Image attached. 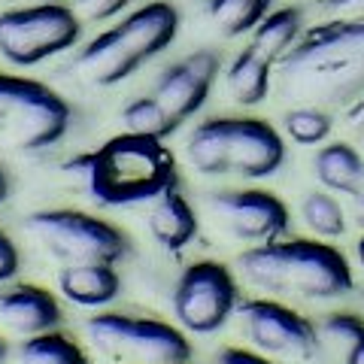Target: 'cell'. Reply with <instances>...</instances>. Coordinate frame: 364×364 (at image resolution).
<instances>
[{"label":"cell","instance_id":"1f68e13d","mask_svg":"<svg viewBox=\"0 0 364 364\" xmlns=\"http://www.w3.org/2000/svg\"><path fill=\"white\" fill-rule=\"evenodd\" d=\"M6 195H9V179H6L4 170H0V203L6 200Z\"/></svg>","mask_w":364,"mask_h":364},{"label":"cell","instance_id":"d6986e66","mask_svg":"<svg viewBox=\"0 0 364 364\" xmlns=\"http://www.w3.org/2000/svg\"><path fill=\"white\" fill-rule=\"evenodd\" d=\"M301 33H304V9L301 6H279L258 21L249 46H252L258 55H264L270 64H279L289 55L291 46L301 40Z\"/></svg>","mask_w":364,"mask_h":364},{"label":"cell","instance_id":"9a60e30c","mask_svg":"<svg viewBox=\"0 0 364 364\" xmlns=\"http://www.w3.org/2000/svg\"><path fill=\"white\" fill-rule=\"evenodd\" d=\"M146 225H149L152 240L170 255H179L198 237V215L191 210V203L182 198L179 186H170L164 195L152 200Z\"/></svg>","mask_w":364,"mask_h":364},{"label":"cell","instance_id":"e575fe53","mask_svg":"<svg viewBox=\"0 0 364 364\" xmlns=\"http://www.w3.org/2000/svg\"><path fill=\"white\" fill-rule=\"evenodd\" d=\"M361 146H364V128H361Z\"/></svg>","mask_w":364,"mask_h":364},{"label":"cell","instance_id":"44dd1931","mask_svg":"<svg viewBox=\"0 0 364 364\" xmlns=\"http://www.w3.org/2000/svg\"><path fill=\"white\" fill-rule=\"evenodd\" d=\"M301 219L316 237L334 240V237L346 234L349 215H346V207L334 195H328V191H310L301 200Z\"/></svg>","mask_w":364,"mask_h":364},{"label":"cell","instance_id":"7a4b0ae2","mask_svg":"<svg viewBox=\"0 0 364 364\" xmlns=\"http://www.w3.org/2000/svg\"><path fill=\"white\" fill-rule=\"evenodd\" d=\"M64 173L82 179L88 195L104 207L149 203L176 186V161L164 140L131 131L100 143L95 152L70 158Z\"/></svg>","mask_w":364,"mask_h":364},{"label":"cell","instance_id":"8fae6325","mask_svg":"<svg viewBox=\"0 0 364 364\" xmlns=\"http://www.w3.org/2000/svg\"><path fill=\"white\" fill-rule=\"evenodd\" d=\"M237 316L243 322V334L261 355L282 361H310L318 352V334L313 322L279 301H243L237 306Z\"/></svg>","mask_w":364,"mask_h":364},{"label":"cell","instance_id":"9c48e42d","mask_svg":"<svg viewBox=\"0 0 364 364\" xmlns=\"http://www.w3.org/2000/svg\"><path fill=\"white\" fill-rule=\"evenodd\" d=\"M82 21L64 4L16 6L0 13V58L13 67H33L73 49Z\"/></svg>","mask_w":364,"mask_h":364},{"label":"cell","instance_id":"d4e9b609","mask_svg":"<svg viewBox=\"0 0 364 364\" xmlns=\"http://www.w3.org/2000/svg\"><path fill=\"white\" fill-rule=\"evenodd\" d=\"M322 331L343 349V364H364V318L352 313H334L325 318Z\"/></svg>","mask_w":364,"mask_h":364},{"label":"cell","instance_id":"ffe728a7","mask_svg":"<svg viewBox=\"0 0 364 364\" xmlns=\"http://www.w3.org/2000/svg\"><path fill=\"white\" fill-rule=\"evenodd\" d=\"M18 364H88V355L76 340L55 328V331H43L21 340Z\"/></svg>","mask_w":364,"mask_h":364},{"label":"cell","instance_id":"2e32d148","mask_svg":"<svg viewBox=\"0 0 364 364\" xmlns=\"http://www.w3.org/2000/svg\"><path fill=\"white\" fill-rule=\"evenodd\" d=\"M58 291L73 306L100 310L119 298L122 279L112 264H64L58 273Z\"/></svg>","mask_w":364,"mask_h":364},{"label":"cell","instance_id":"4316f807","mask_svg":"<svg viewBox=\"0 0 364 364\" xmlns=\"http://www.w3.org/2000/svg\"><path fill=\"white\" fill-rule=\"evenodd\" d=\"M21 270V258H18V249L13 246V240L0 231V286L9 279H16Z\"/></svg>","mask_w":364,"mask_h":364},{"label":"cell","instance_id":"484cf974","mask_svg":"<svg viewBox=\"0 0 364 364\" xmlns=\"http://www.w3.org/2000/svg\"><path fill=\"white\" fill-rule=\"evenodd\" d=\"M131 0H76L79 13L88 21H109L112 16H119Z\"/></svg>","mask_w":364,"mask_h":364},{"label":"cell","instance_id":"4fadbf2b","mask_svg":"<svg viewBox=\"0 0 364 364\" xmlns=\"http://www.w3.org/2000/svg\"><path fill=\"white\" fill-rule=\"evenodd\" d=\"M219 73H222V58L213 49L188 52L186 58L164 67V73L155 79L152 95L158 97V104L170 112V119L182 124L207 104L213 82Z\"/></svg>","mask_w":364,"mask_h":364},{"label":"cell","instance_id":"5bb4252c","mask_svg":"<svg viewBox=\"0 0 364 364\" xmlns=\"http://www.w3.org/2000/svg\"><path fill=\"white\" fill-rule=\"evenodd\" d=\"M0 325L18 337H33L61 328V306L40 286L0 289Z\"/></svg>","mask_w":364,"mask_h":364},{"label":"cell","instance_id":"83f0119b","mask_svg":"<svg viewBox=\"0 0 364 364\" xmlns=\"http://www.w3.org/2000/svg\"><path fill=\"white\" fill-rule=\"evenodd\" d=\"M316 6L331 18H364V0H318Z\"/></svg>","mask_w":364,"mask_h":364},{"label":"cell","instance_id":"3957f363","mask_svg":"<svg viewBox=\"0 0 364 364\" xmlns=\"http://www.w3.org/2000/svg\"><path fill=\"white\" fill-rule=\"evenodd\" d=\"M243 279L270 298L334 301L352 291L349 261L318 240L252 246L237 258Z\"/></svg>","mask_w":364,"mask_h":364},{"label":"cell","instance_id":"4dcf8cb0","mask_svg":"<svg viewBox=\"0 0 364 364\" xmlns=\"http://www.w3.org/2000/svg\"><path fill=\"white\" fill-rule=\"evenodd\" d=\"M346 119H349V124H358V128H364V97L358 100L355 107L346 109Z\"/></svg>","mask_w":364,"mask_h":364},{"label":"cell","instance_id":"836d02e7","mask_svg":"<svg viewBox=\"0 0 364 364\" xmlns=\"http://www.w3.org/2000/svg\"><path fill=\"white\" fill-rule=\"evenodd\" d=\"M4 358H6V340L0 337V364H4Z\"/></svg>","mask_w":364,"mask_h":364},{"label":"cell","instance_id":"e0dca14e","mask_svg":"<svg viewBox=\"0 0 364 364\" xmlns=\"http://www.w3.org/2000/svg\"><path fill=\"white\" fill-rule=\"evenodd\" d=\"M313 170L316 179L337 195H355L364 188V155L349 143L322 146L313 158Z\"/></svg>","mask_w":364,"mask_h":364},{"label":"cell","instance_id":"cb8c5ba5","mask_svg":"<svg viewBox=\"0 0 364 364\" xmlns=\"http://www.w3.org/2000/svg\"><path fill=\"white\" fill-rule=\"evenodd\" d=\"M282 128H286V134L298 146H318V143L328 140V134H331V128H334V119H331L328 109L298 104V107L286 109Z\"/></svg>","mask_w":364,"mask_h":364},{"label":"cell","instance_id":"52a82bcc","mask_svg":"<svg viewBox=\"0 0 364 364\" xmlns=\"http://www.w3.org/2000/svg\"><path fill=\"white\" fill-rule=\"evenodd\" d=\"M85 337L109 364H188L191 358L186 334L158 318L100 313L85 322Z\"/></svg>","mask_w":364,"mask_h":364},{"label":"cell","instance_id":"f546056e","mask_svg":"<svg viewBox=\"0 0 364 364\" xmlns=\"http://www.w3.org/2000/svg\"><path fill=\"white\" fill-rule=\"evenodd\" d=\"M346 215L358 228H364V188L355 191V195H346Z\"/></svg>","mask_w":364,"mask_h":364},{"label":"cell","instance_id":"ba28073f","mask_svg":"<svg viewBox=\"0 0 364 364\" xmlns=\"http://www.w3.org/2000/svg\"><path fill=\"white\" fill-rule=\"evenodd\" d=\"M25 231L61 264H116L128 255V237L116 225L79 210H40Z\"/></svg>","mask_w":364,"mask_h":364},{"label":"cell","instance_id":"d590c367","mask_svg":"<svg viewBox=\"0 0 364 364\" xmlns=\"http://www.w3.org/2000/svg\"><path fill=\"white\" fill-rule=\"evenodd\" d=\"M261 4H264V6H270V0H261Z\"/></svg>","mask_w":364,"mask_h":364},{"label":"cell","instance_id":"6da1fadb","mask_svg":"<svg viewBox=\"0 0 364 364\" xmlns=\"http://www.w3.org/2000/svg\"><path fill=\"white\" fill-rule=\"evenodd\" d=\"M279 85L294 104L349 109L364 97V18H328L301 33L279 61Z\"/></svg>","mask_w":364,"mask_h":364},{"label":"cell","instance_id":"8992f818","mask_svg":"<svg viewBox=\"0 0 364 364\" xmlns=\"http://www.w3.org/2000/svg\"><path fill=\"white\" fill-rule=\"evenodd\" d=\"M70 104L49 85L0 73V143L16 152H43L64 140Z\"/></svg>","mask_w":364,"mask_h":364},{"label":"cell","instance_id":"7402d4cb","mask_svg":"<svg viewBox=\"0 0 364 364\" xmlns=\"http://www.w3.org/2000/svg\"><path fill=\"white\" fill-rule=\"evenodd\" d=\"M207 9L222 37H243L267 16V6L261 0H210Z\"/></svg>","mask_w":364,"mask_h":364},{"label":"cell","instance_id":"8d00e7d4","mask_svg":"<svg viewBox=\"0 0 364 364\" xmlns=\"http://www.w3.org/2000/svg\"><path fill=\"white\" fill-rule=\"evenodd\" d=\"M131 4H134V0H131Z\"/></svg>","mask_w":364,"mask_h":364},{"label":"cell","instance_id":"ac0fdd59","mask_svg":"<svg viewBox=\"0 0 364 364\" xmlns=\"http://www.w3.org/2000/svg\"><path fill=\"white\" fill-rule=\"evenodd\" d=\"M270 61L264 55H258L252 46H246L234 55L231 67L225 73V85L228 95L234 97V104L240 107H258L264 104L270 95Z\"/></svg>","mask_w":364,"mask_h":364},{"label":"cell","instance_id":"603a6c76","mask_svg":"<svg viewBox=\"0 0 364 364\" xmlns=\"http://www.w3.org/2000/svg\"><path fill=\"white\" fill-rule=\"evenodd\" d=\"M122 124L128 128L131 134H143V136H158V140H164V136L173 134L179 124L170 119V112L158 104V97L149 95V97H136L131 104H124L122 109Z\"/></svg>","mask_w":364,"mask_h":364},{"label":"cell","instance_id":"5b68a950","mask_svg":"<svg viewBox=\"0 0 364 364\" xmlns=\"http://www.w3.org/2000/svg\"><path fill=\"white\" fill-rule=\"evenodd\" d=\"M186 155L200 176L267 179L286 164V143L264 119L222 116L188 134Z\"/></svg>","mask_w":364,"mask_h":364},{"label":"cell","instance_id":"277c9868","mask_svg":"<svg viewBox=\"0 0 364 364\" xmlns=\"http://www.w3.org/2000/svg\"><path fill=\"white\" fill-rule=\"evenodd\" d=\"M179 13L167 0H149L124 16L119 25L97 33L76 55V73L91 85H119L134 76L146 61L158 58L176 40Z\"/></svg>","mask_w":364,"mask_h":364},{"label":"cell","instance_id":"30bf717a","mask_svg":"<svg viewBox=\"0 0 364 364\" xmlns=\"http://www.w3.org/2000/svg\"><path fill=\"white\" fill-rule=\"evenodd\" d=\"M240 306L237 279L219 261H195L173 289V316L191 334H215Z\"/></svg>","mask_w":364,"mask_h":364},{"label":"cell","instance_id":"f1b7e54d","mask_svg":"<svg viewBox=\"0 0 364 364\" xmlns=\"http://www.w3.org/2000/svg\"><path fill=\"white\" fill-rule=\"evenodd\" d=\"M219 364H270V361L264 355H258V352L228 346V349L219 352Z\"/></svg>","mask_w":364,"mask_h":364},{"label":"cell","instance_id":"d6a6232c","mask_svg":"<svg viewBox=\"0 0 364 364\" xmlns=\"http://www.w3.org/2000/svg\"><path fill=\"white\" fill-rule=\"evenodd\" d=\"M355 252H358V264L364 267V234H361V240H358V246H355Z\"/></svg>","mask_w":364,"mask_h":364},{"label":"cell","instance_id":"7c38bea8","mask_svg":"<svg viewBox=\"0 0 364 364\" xmlns=\"http://www.w3.org/2000/svg\"><path fill=\"white\" fill-rule=\"evenodd\" d=\"M210 210L237 240L252 246L277 243L289 231V207L261 188L219 191L210 198Z\"/></svg>","mask_w":364,"mask_h":364}]
</instances>
